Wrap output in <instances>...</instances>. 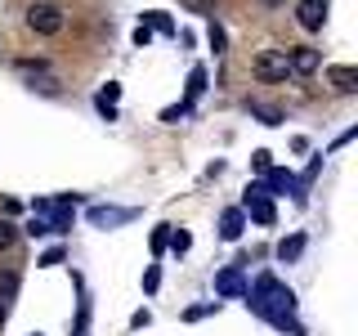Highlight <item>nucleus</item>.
Listing matches in <instances>:
<instances>
[{
    "label": "nucleus",
    "mask_w": 358,
    "mask_h": 336,
    "mask_svg": "<svg viewBox=\"0 0 358 336\" xmlns=\"http://www.w3.org/2000/svg\"><path fill=\"white\" fill-rule=\"evenodd\" d=\"M251 72H255V81L278 85V81H287V76H291V67H287V54L282 50H260L251 59Z\"/></svg>",
    "instance_id": "obj_1"
},
{
    "label": "nucleus",
    "mask_w": 358,
    "mask_h": 336,
    "mask_svg": "<svg viewBox=\"0 0 358 336\" xmlns=\"http://www.w3.org/2000/svg\"><path fill=\"white\" fill-rule=\"evenodd\" d=\"M27 27L41 31V36H59L63 31V9L59 5H45V0H36V5L27 9Z\"/></svg>",
    "instance_id": "obj_2"
},
{
    "label": "nucleus",
    "mask_w": 358,
    "mask_h": 336,
    "mask_svg": "<svg viewBox=\"0 0 358 336\" xmlns=\"http://www.w3.org/2000/svg\"><path fill=\"white\" fill-rule=\"evenodd\" d=\"M282 54H287V67L296 76H313L322 67V54L313 50V45H291V50H282Z\"/></svg>",
    "instance_id": "obj_3"
},
{
    "label": "nucleus",
    "mask_w": 358,
    "mask_h": 336,
    "mask_svg": "<svg viewBox=\"0 0 358 336\" xmlns=\"http://www.w3.org/2000/svg\"><path fill=\"white\" fill-rule=\"evenodd\" d=\"M246 211H251L255 224H273L278 220V211H273V202H268V188L264 184H251V188H246Z\"/></svg>",
    "instance_id": "obj_4"
},
{
    "label": "nucleus",
    "mask_w": 358,
    "mask_h": 336,
    "mask_svg": "<svg viewBox=\"0 0 358 336\" xmlns=\"http://www.w3.org/2000/svg\"><path fill=\"white\" fill-rule=\"evenodd\" d=\"M296 22L305 31H322V22H327V0H300V5H296Z\"/></svg>",
    "instance_id": "obj_5"
},
{
    "label": "nucleus",
    "mask_w": 358,
    "mask_h": 336,
    "mask_svg": "<svg viewBox=\"0 0 358 336\" xmlns=\"http://www.w3.org/2000/svg\"><path fill=\"white\" fill-rule=\"evenodd\" d=\"M215 291H220V296H246V278H242V269H238V265L220 269V274H215Z\"/></svg>",
    "instance_id": "obj_6"
},
{
    "label": "nucleus",
    "mask_w": 358,
    "mask_h": 336,
    "mask_svg": "<svg viewBox=\"0 0 358 336\" xmlns=\"http://www.w3.org/2000/svg\"><path fill=\"white\" fill-rule=\"evenodd\" d=\"M242 229H246V211H242V206H229V211L220 216V238H224V242H238Z\"/></svg>",
    "instance_id": "obj_7"
},
{
    "label": "nucleus",
    "mask_w": 358,
    "mask_h": 336,
    "mask_svg": "<svg viewBox=\"0 0 358 336\" xmlns=\"http://www.w3.org/2000/svg\"><path fill=\"white\" fill-rule=\"evenodd\" d=\"M134 220V211H117V206H94L90 211V224H99V229H112V224H126Z\"/></svg>",
    "instance_id": "obj_8"
},
{
    "label": "nucleus",
    "mask_w": 358,
    "mask_h": 336,
    "mask_svg": "<svg viewBox=\"0 0 358 336\" xmlns=\"http://www.w3.org/2000/svg\"><path fill=\"white\" fill-rule=\"evenodd\" d=\"M331 85L336 90H341V94H354V90H358V67H331Z\"/></svg>",
    "instance_id": "obj_9"
},
{
    "label": "nucleus",
    "mask_w": 358,
    "mask_h": 336,
    "mask_svg": "<svg viewBox=\"0 0 358 336\" xmlns=\"http://www.w3.org/2000/svg\"><path fill=\"white\" fill-rule=\"evenodd\" d=\"M300 251H305V238H300V233H291V238L278 242V260H300Z\"/></svg>",
    "instance_id": "obj_10"
},
{
    "label": "nucleus",
    "mask_w": 358,
    "mask_h": 336,
    "mask_svg": "<svg viewBox=\"0 0 358 336\" xmlns=\"http://www.w3.org/2000/svg\"><path fill=\"white\" fill-rule=\"evenodd\" d=\"M264 188H273V193H291L296 179H291V171H268V184Z\"/></svg>",
    "instance_id": "obj_11"
},
{
    "label": "nucleus",
    "mask_w": 358,
    "mask_h": 336,
    "mask_svg": "<svg viewBox=\"0 0 358 336\" xmlns=\"http://www.w3.org/2000/svg\"><path fill=\"white\" fill-rule=\"evenodd\" d=\"M251 117H260L264 126H278V121H282V112H278L273 104H251Z\"/></svg>",
    "instance_id": "obj_12"
},
{
    "label": "nucleus",
    "mask_w": 358,
    "mask_h": 336,
    "mask_svg": "<svg viewBox=\"0 0 358 336\" xmlns=\"http://www.w3.org/2000/svg\"><path fill=\"white\" fill-rule=\"evenodd\" d=\"M201 90H206V67H193V72H188V104H193Z\"/></svg>",
    "instance_id": "obj_13"
},
{
    "label": "nucleus",
    "mask_w": 358,
    "mask_h": 336,
    "mask_svg": "<svg viewBox=\"0 0 358 336\" xmlns=\"http://www.w3.org/2000/svg\"><path fill=\"white\" fill-rule=\"evenodd\" d=\"M14 242H18V224L14 220H0V251H9Z\"/></svg>",
    "instance_id": "obj_14"
},
{
    "label": "nucleus",
    "mask_w": 358,
    "mask_h": 336,
    "mask_svg": "<svg viewBox=\"0 0 358 336\" xmlns=\"http://www.w3.org/2000/svg\"><path fill=\"white\" fill-rule=\"evenodd\" d=\"M166 246H171V251H175V255H184V251H188V246H193V238H188V233H184V229H175V233H171V238H166Z\"/></svg>",
    "instance_id": "obj_15"
},
{
    "label": "nucleus",
    "mask_w": 358,
    "mask_h": 336,
    "mask_svg": "<svg viewBox=\"0 0 358 336\" xmlns=\"http://www.w3.org/2000/svg\"><path fill=\"white\" fill-rule=\"evenodd\" d=\"M14 291H18V274H14V269H5V274H0V300H9Z\"/></svg>",
    "instance_id": "obj_16"
},
{
    "label": "nucleus",
    "mask_w": 358,
    "mask_h": 336,
    "mask_svg": "<svg viewBox=\"0 0 358 336\" xmlns=\"http://www.w3.org/2000/svg\"><path fill=\"white\" fill-rule=\"evenodd\" d=\"M143 22H148V27H157V31H166V36L175 31V22L166 18V14H157V9H152V14H143Z\"/></svg>",
    "instance_id": "obj_17"
},
{
    "label": "nucleus",
    "mask_w": 358,
    "mask_h": 336,
    "mask_svg": "<svg viewBox=\"0 0 358 336\" xmlns=\"http://www.w3.org/2000/svg\"><path fill=\"white\" fill-rule=\"evenodd\" d=\"M166 238H171V224L152 229V255H162V251H166Z\"/></svg>",
    "instance_id": "obj_18"
},
{
    "label": "nucleus",
    "mask_w": 358,
    "mask_h": 336,
    "mask_svg": "<svg viewBox=\"0 0 358 336\" xmlns=\"http://www.w3.org/2000/svg\"><path fill=\"white\" fill-rule=\"evenodd\" d=\"M27 233H31V238H45V233H50V224H45L41 216H31L27 220Z\"/></svg>",
    "instance_id": "obj_19"
},
{
    "label": "nucleus",
    "mask_w": 358,
    "mask_h": 336,
    "mask_svg": "<svg viewBox=\"0 0 358 336\" xmlns=\"http://www.w3.org/2000/svg\"><path fill=\"white\" fill-rule=\"evenodd\" d=\"M188 9H197V14H215V0H184Z\"/></svg>",
    "instance_id": "obj_20"
},
{
    "label": "nucleus",
    "mask_w": 358,
    "mask_h": 336,
    "mask_svg": "<svg viewBox=\"0 0 358 336\" xmlns=\"http://www.w3.org/2000/svg\"><path fill=\"white\" fill-rule=\"evenodd\" d=\"M206 36H210V45H215V54H220V50H224V27H220V22H210Z\"/></svg>",
    "instance_id": "obj_21"
},
{
    "label": "nucleus",
    "mask_w": 358,
    "mask_h": 336,
    "mask_svg": "<svg viewBox=\"0 0 358 336\" xmlns=\"http://www.w3.org/2000/svg\"><path fill=\"white\" fill-rule=\"evenodd\" d=\"M152 41V27L148 22H139V27H134V45H148Z\"/></svg>",
    "instance_id": "obj_22"
},
{
    "label": "nucleus",
    "mask_w": 358,
    "mask_h": 336,
    "mask_svg": "<svg viewBox=\"0 0 358 336\" xmlns=\"http://www.w3.org/2000/svg\"><path fill=\"white\" fill-rule=\"evenodd\" d=\"M157 283H162V274H157V269H148V274H143V291H157Z\"/></svg>",
    "instance_id": "obj_23"
},
{
    "label": "nucleus",
    "mask_w": 358,
    "mask_h": 336,
    "mask_svg": "<svg viewBox=\"0 0 358 336\" xmlns=\"http://www.w3.org/2000/svg\"><path fill=\"white\" fill-rule=\"evenodd\" d=\"M59 260H63V246H54V251L41 255V265H59Z\"/></svg>",
    "instance_id": "obj_24"
},
{
    "label": "nucleus",
    "mask_w": 358,
    "mask_h": 336,
    "mask_svg": "<svg viewBox=\"0 0 358 336\" xmlns=\"http://www.w3.org/2000/svg\"><path fill=\"white\" fill-rule=\"evenodd\" d=\"M260 5H264V9H278V5H287V0H260Z\"/></svg>",
    "instance_id": "obj_25"
},
{
    "label": "nucleus",
    "mask_w": 358,
    "mask_h": 336,
    "mask_svg": "<svg viewBox=\"0 0 358 336\" xmlns=\"http://www.w3.org/2000/svg\"><path fill=\"white\" fill-rule=\"evenodd\" d=\"M0 328H5V300H0Z\"/></svg>",
    "instance_id": "obj_26"
}]
</instances>
